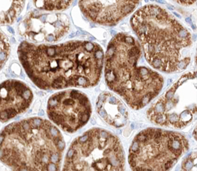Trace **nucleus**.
<instances>
[{
	"label": "nucleus",
	"mask_w": 197,
	"mask_h": 171,
	"mask_svg": "<svg viewBox=\"0 0 197 171\" xmlns=\"http://www.w3.org/2000/svg\"><path fill=\"white\" fill-rule=\"evenodd\" d=\"M196 152L193 151L182 160L181 168L182 170H196Z\"/></svg>",
	"instance_id": "obj_16"
},
{
	"label": "nucleus",
	"mask_w": 197,
	"mask_h": 171,
	"mask_svg": "<svg viewBox=\"0 0 197 171\" xmlns=\"http://www.w3.org/2000/svg\"><path fill=\"white\" fill-rule=\"evenodd\" d=\"M62 170H124L125 156L122 143L104 129H90L72 142Z\"/></svg>",
	"instance_id": "obj_5"
},
{
	"label": "nucleus",
	"mask_w": 197,
	"mask_h": 171,
	"mask_svg": "<svg viewBox=\"0 0 197 171\" xmlns=\"http://www.w3.org/2000/svg\"><path fill=\"white\" fill-rule=\"evenodd\" d=\"M196 115V74L188 72L170 87L147 111L151 123L182 129Z\"/></svg>",
	"instance_id": "obj_7"
},
{
	"label": "nucleus",
	"mask_w": 197,
	"mask_h": 171,
	"mask_svg": "<svg viewBox=\"0 0 197 171\" xmlns=\"http://www.w3.org/2000/svg\"><path fill=\"white\" fill-rule=\"evenodd\" d=\"M37 9L48 11L56 12L62 11L68 8L73 3V0H33Z\"/></svg>",
	"instance_id": "obj_14"
},
{
	"label": "nucleus",
	"mask_w": 197,
	"mask_h": 171,
	"mask_svg": "<svg viewBox=\"0 0 197 171\" xmlns=\"http://www.w3.org/2000/svg\"><path fill=\"white\" fill-rule=\"evenodd\" d=\"M65 147L57 126L42 118L16 121L0 132V162L15 170H59Z\"/></svg>",
	"instance_id": "obj_4"
},
{
	"label": "nucleus",
	"mask_w": 197,
	"mask_h": 171,
	"mask_svg": "<svg viewBox=\"0 0 197 171\" xmlns=\"http://www.w3.org/2000/svg\"><path fill=\"white\" fill-rule=\"evenodd\" d=\"M25 0H0V26L13 24L21 13Z\"/></svg>",
	"instance_id": "obj_13"
},
{
	"label": "nucleus",
	"mask_w": 197,
	"mask_h": 171,
	"mask_svg": "<svg viewBox=\"0 0 197 171\" xmlns=\"http://www.w3.org/2000/svg\"><path fill=\"white\" fill-rule=\"evenodd\" d=\"M174 2H176L178 4L184 5V6H190L193 4L196 0H173Z\"/></svg>",
	"instance_id": "obj_17"
},
{
	"label": "nucleus",
	"mask_w": 197,
	"mask_h": 171,
	"mask_svg": "<svg viewBox=\"0 0 197 171\" xmlns=\"http://www.w3.org/2000/svg\"><path fill=\"white\" fill-rule=\"evenodd\" d=\"M17 52L29 78L42 90L92 88L101 78L104 52L95 42L71 40L51 45L23 41Z\"/></svg>",
	"instance_id": "obj_1"
},
{
	"label": "nucleus",
	"mask_w": 197,
	"mask_h": 171,
	"mask_svg": "<svg viewBox=\"0 0 197 171\" xmlns=\"http://www.w3.org/2000/svg\"><path fill=\"white\" fill-rule=\"evenodd\" d=\"M33 101V93L18 80H7L0 84V122L5 123L24 113Z\"/></svg>",
	"instance_id": "obj_11"
},
{
	"label": "nucleus",
	"mask_w": 197,
	"mask_h": 171,
	"mask_svg": "<svg viewBox=\"0 0 197 171\" xmlns=\"http://www.w3.org/2000/svg\"><path fill=\"white\" fill-rule=\"evenodd\" d=\"M188 149L189 141L180 133L148 128L133 139L128 163L134 170H168Z\"/></svg>",
	"instance_id": "obj_6"
},
{
	"label": "nucleus",
	"mask_w": 197,
	"mask_h": 171,
	"mask_svg": "<svg viewBox=\"0 0 197 171\" xmlns=\"http://www.w3.org/2000/svg\"><path fill=\"white\" fill-rule=\"evenodd\" d=\"M96 111L100 118L114 128L125 126L129 118V113L125 103L110 92L100 93L96 101Z\"/></svg>",
	"instance_id": "obj_12"
},
{
	"label": "nucleus",
	"mask_w": 197,
	"mask_h": 171,
	"mask_svg": "<svg viewBox=\"0 0 197 171\" xmlns=\"http://www.w3.org/2000/svg\"><path fill=\"white\" fill-rule=\"evenodd\" d=\"M92 105L87 96L80 90H66L50 97L47 115L52 123L67 133H74L90 118Z\"/></svg>",
	"instance_id": "obj_8"
},
{
	"label": "nucleus",
	"mask_w": 197,
	"mask_h": 171,
	"mask_svg": "<svg viewBox=\"0 0 197 171\" xmlns=\"http://www.w3.org/2000/svg\"><path fill=\"white\" fill-rule=\"evenodd\" d=\"M71 30V22L65 14L45 13L34 10L27 13L18 26V32L26 41L52 44L62 40Z\"/></svg>",
	"instance_id": "obj_9"
},
{
	"label": "nucleus",
	"mask_w": 197,
	"mask_h": 171,
	"mask_svg": "<svg viewBox=\"0 0 197 171\" xmlns=\"http://www.w3.org/2000/svg\"><path fill=\"white\" fill-rule=\"evenodd\" d=\"M141 0H79L87 19L103 26H114L134 11Z\"/></svg>",
	"instance_id": "obj_10"
},
{
	"label": "nucleus",
	"mask_w": 197,
	"mask_h": 171,
	"mask_svg": "<svg viewBox=\"0 0 197 171\" xmlns=\"http://www.w3.org/2000/svg\"><path fill=\"white\" fill-rule=\"evenodd\" d=\"M104 76L108 87L134 109H140L158 96L164 79L149 65L141 45L127 33L115 35L104 54Z\"/></svg>",
	"instance_id": "obj_3"
},
{
	"label": "nucleus",
	"mask_w": 197,
	"mask_h": 171,
	"mask_svg": "<svg viewBox=\"0 0 197 171\" xmlns=\"http://www.w3.org/2000/svg\"><path fill=\"white\" fill-rule=\"evenodd\" d=\"M130 25L151 67L167 74L180 73L188 66L193 51L189 30L175 16L157 4L138 9Z\"/></svg>",
	"instance_id": "obj_2"
},
{
	"label": "nucleus",
	"mask_w": 197,
	"mask_h": 171,
	"mask_svg": "<svg viewBox=\"0 0 197 171\" xmlns=\"http://www.w3.org/2000/svg\"><path fill=\"white\" fill-rule=\"evenodd\" d=\"M11 48L9 39L2 31L0 30V70L6 64L10 54Z\"/></svg>",
	"instance_id": "obj_15"
}]
</instances>
